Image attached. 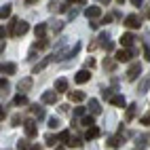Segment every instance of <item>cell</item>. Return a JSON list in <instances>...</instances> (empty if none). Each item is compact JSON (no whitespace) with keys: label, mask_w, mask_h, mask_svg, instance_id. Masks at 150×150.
I'll return each mask as SVG.
<instances>
[{"label":"cell","mask_w":150,"mask_h":150,"mask_svg":"<svg viewBox=\"0 0 150 150\" xmlns=\"http://www.w3.org/2000/svg\"><path fill=\"white\" fill-rule=\"evenodd\" d=\"M2 74H15V70H17V66L15 64H2Z\"/></svg>","instance_id":"obj_15"},{"label":"cell","mask_w":150,"mask_h":150,"mask_svg":"<svg viewBox=\"0 0 150 150\" xmlns=\"http://www.w3.org/2000/svg\"><path fill=\"white\" fill-rule=\"evenodd\" d=\"M32 2H36V0H32Z\"/></svg>","instance_id":"obj_48"},{"label":"cell","mask_w":150,"mask_h":150,"mask_svg":"<svg viewBox=\"0 0 150 150\" xmlns=\"http://www.w3.org/2000/svg\"><path fill=\"white\" fill-rule=\"evenodd\" d=\"M85 0H68V4H83Z\"/></svg>","instance_id":"obj_41"},{"label":"cell","mask_w":150,"mask_h":150,"mask_svg":"<svg viewBox=\"0 0 150 150\" xmlns=\"http://www.w3.org/2000/svg\"><path fill=\"white\" fill-rule=\"evenodd\" d=\"M125 25L131 28V30H135V28H139L142 23H139V17H137V15H127V17H125Z\"/></svg>","instance_id":"obj_4"},{"label":"cell","mask_w":150,"mask_h":150,"mask_svg":"<svg viewBox=\"0 0 150 150\" xmlns=\"http://www.w3.org/2000/svg\"><path fill=\"white\" fill-rule=\"evenodd\" d=\"M142 125H150V114H146V116H142Z\"/></svg>","instance_id":"obj_37"},{"label":"cell","mask_w":150,"mask_h":150,"mask_svg":"<svg viewBox=\"0 0 150 150\" xmlns=\"http://www.w3.org/2000/svg\"><path fill=\"white\" fill-rule=\"evenodd\" d=\"M30 30V25L25 21H17V28H15V36H23L25 32Z\"/></svg>","instance_id":"obj_10"},{"label":"cell","mask_w":150,"mask_h":150,"mask_svg":"<svg viewBox=\"0 0 150 150\" xmlns=\"http://www.w3.org/2000/svg\"><path fill=\"white\" fill-rule=\"evenodd\" d=\"M15 104H17V106H21V104H28V99H25V95H21V93H19V95L15 97Z\"/></svg>","instance_id":"obj_29"},{"label":"cell","mask_w":150,"mask_h":150,"mask_svg":"<svg viewBox=\"0 0 150 150\" xmlns=\"http://www.w3.org/2000/svg\"><path fill=\"white\" fill-rule=\"evenodd\" d=\"M51 59H55V57H45L40 64H36V66H34V70H32V72H34V74H38V72H40V70H42V68H45L49 62H51Z\"/></svg>","instance_id":"obj_14"},{"label":"cell","mask_w":150,"mask_h":150,"mask_svg":"<svg viewBox=\"0 0 150 150\" xmlns=\"http://www.w3.org/2000/svg\"><path fill=\"white\" fill-rule=\"evenodd\" d=\"M139 74H142V66H139V62H135V64L129 66V70H127V81H135Z\"/></svg>","instance_id":"obj_1"},{"label":"cell","mask_w":150,"mask_h":150,"mask_svg":"<svg viewBox=\"0 0 150 150\" xmlns=\"http://www.w3.org/2000/svg\"><path fill=\"white\" fill-rule=\"evenodd\" d=\"M42 102L45 104H55L57 102V91H45L42 93Z\"/></svg>","instance_id":"obj_7"},{"label":"cell","mask_w":150,"mask_h":150,"mask_svg":"<svg viewBox=\"0 0 150 150\" xmlns=\"http://www.w3.org/2000/svg\"><path fill=\"white\" fill-rule=\"evenodd\" d=\"M104 68H106V70H112V68H114V62H110V59H106V62H104Z\"/></svg>","instance_id":"obj_35"},{"label":"cell","mask_w":150,"mask_h":150,"mask_svg":"<svg viewBox=\"0 0 150 150\" xmlns=\"http://www.w3.org/2000/svg\"><path fill=\"white\" fill-rule=\"evenodd\" d=\"M32 112H34V116H38V118H45V110H42V108L32 106Z\"/></svg>","instance_id":"obj_24"},{"label":"cell","mask_w":150,"mask_h":150,"mask_svg":"<svg viewBox=\"0 0 150 150\" xmlns=\"http://www.w3.org/2000/svg\"><path fill=\"white\" fill-rule=\"evenodd\" d=\"M89 108H91V114H99V112H102V106H99L97 99H89Z\"/></svg>","instance_id":"obj_12"},{"label":"cell","mask_w":150,"mask_h":150,"mask_svg":"<svg viewBox=\"0 0 150 150\" xmlns=\"http://www.w3.org/2000/svg\"><path fill=\"white\" fill-rule=\"evenodd\" d=\"M102 95H104V97H108V99H112V89H104Z\"/></svg>","instance_id":"obj_34"},{"label":"cell","mask_w":150,"mask_h":150,"mask_svg":"<svg viewBox=\"0 0 150 150\" xmlns=\"http://www.w3.org/2000/svg\"><path fill=\"white\" fill-rule=\"evenodd\" d=\"M131 57H133V51H131V49H121V51L114 53V59H116V62H129Z\"/></svg>","instance_id":"obj_2"},{"label":"cell","mask_w":150,"mask_h":150,"mask_svg":"<svg viewBox=\"0 0 150 150\" xmlns=\"http://www.w3.org/2000/svg\"><path fill=\"white\" fill-rule=\"evenodd\" d=\"M30 87H32V78H23V81L19 83V91H28Z\"/></svg>","instance_id":"obj_20"},{"label":"cell","mask_w":150,"mask_h":150,"mask_svg":"<svg viewBox=\"0 0 150 150\" xmlns=\"http://www.w3.org/2000/svg\"><path fill=\"white\" fill-rule=\"evenodd\" d=\"M137 146H146V135H142V137L137 139Z\"/></svg>","instance_id":"obj_39"},{"label":"cell","mask_w":150,"mask_h":150,"mask_svg":"<svg viewBox=\"0 0 150 150\" xmlns=\"http://www.w3.org/2000/svg\"><path fill=\"white\" fill-rule=\"evenodd\" d=\"M59 139H62V142H66V144H70V139H72V137H70L68 131H62V133H59Z\"/></svg>","instance_id":"obj_28"},{"label":"cell","mask_w":150,"mask_h":150,"mask_svg":"<svg viewBox=\"0 0 150 150\" xmlns=\"http://www.w3.org/2000/svg\"><path fill=\"white\" fill-rule=\"evenodd\" d=\"M8 15H11V4H2V8H0V17L6 19Z\"/></svg>","instance_id":"obj_21"},{"label":"cell","mask_w":150,"mask_h":150,"mask_svg":"<svg viewBox=\"0 0 150 150\" xmlns=\"http://www.w3.org/2000/svg\"><path fill=\"white\" fill-rule=\"evenodd\" d=\"M23 129H25V135H28V137H34V135L38 133L34 121H25V123H23Z\"/></svg>","instance_id":"obj_5"},{"label":"cell","mask_w":150,"mask_h":150,"mask_svg":"<svg viewBox=\"0 0 150 150\" xmlns=\"http://www.w3.org/2000/svg\"><path fill=\"white\" fill-rule=\"evenodd\" d=\"M0 89L6 93V91H8V81H4V78H2V81H0Z\"/></svg>","instance_id":"obj_32"},{"label":"cell","mask_w":150,"mask_h":150,"mask_svg":"<svg viewBox=\"0 0 150 150\" xmlns=\"http://www.w3.org/2000/svg\"><path fill=\"white\" fill-rule=\"evenodd\" d=\"M148 87H150V81H148V78H144V81L137 85V93H146V91H148Z\"/></svg>","instance_id":"obj_19"},{"label":"cell","mask_w":150,"mask_h":150,"mask_svg":"<svg viewBox=\"0 0 150 150\" xmlns=\"http://www.w3.org/2000/svg\"><path fill=\"white\" fill-rule=\"evenodd\" d=\"M89 78H91V72H89V70L85 68V70H78L76 72V76H74V81L78 83V85H83V83H87Z\"/></svg>","instance_id":"obj_3"},{"label":"cell","mask_w":150,"mask_h":150,"mask_svg":"<svg viewBox=\"0 0 150 150\" xmlns=\"http://www.w3.org/2000/svg\"><path fill=\"white\" fill-rule=\"evenodd\" d=\"M83 125H85L87 129L93 127V125H95V118H93V116H83Z\"/></svg>","instance_id":"obj_23"},{"label":"cell","mask_w":150,"mask_h":150,"mask_svg":"<svg viewBox=\"0 0 150 150\" xmlns=\"http://www.w3.org/2000/svg\"><path fill=\"white\" fill-rule=\"evenodd\" d=\"M144 57L150 62V45H144Z\"/></svg>","instance_id":"obj_33"},{"label":"cell","mask_w":150,"mask_h":150,"mask_svg":"<svg viewBox=\"0 0 150 150\" xmlns=\"http://www.w3.org/2000/svg\"><path fill=\"white\" fill-rule=\"evenodd\" d=\"M30 148H32V146H30L28 142H19L17 144V150H30Z\"/></svg>","instance_id":"obj_30"},{"label":"cell","mask_w":150,"mask_h":150,"mask_svg":"<svg viewBox=\"0 0 150 150\" xmlns=\"http://www.w3.org/2000/svg\"><path fill=\"white\" fill-rule=\"evenodd\" d=\"M47 47H49V40H47V38H40V40L34 45V49H47Z\"/></svg>","instance_id":"obj_25"},{"label":"cell","mask_w":150,"mask_h":150,"mask_svg":"<svg viewBox=\"0 0 150 150\" xmlns=\"http://www.w3.org/2000/svg\"><path fill=\"white\" fill-rule=\"evenodd\" d=\"M68 97H70V102H76V104H78V102H85V97H87V95H85L83 91H70Z\"/></svg>","instance_id":"obj_8"},{"label":"cell","mask_w":150,"mask_h":150,"mask_svg":"<svg viewBox=\"0 0 150 150\" xmlns=\"http://www.w3.org/2000/svg\"><path fill=\"white\" fill-rule=\"evenodd\" d=\"M110 21H112V15H106V17L102 19V23H110Z\"/></svg>","instance_id":"obj_40"},{"label":"cell","mask_w":150,"mask_h":150,"mask_svg":"<svg viewBox=\"0 0 150 150\" xmlns=\"http://www.w3.org/2000/svg\"><path fill=\"white\" fill-rule=\"evenodd\" d=\"M62 30H64V23L62 21H55L53 23V32H62Z\"/></svg>","instance_id":"obj_31"},{"label":"cell","mask_w":150,"mask_h":150,"mask_svg":"<svg viewBox=\"0 0 150 150\" xmlns=\"http://www.w3.org/2000/svg\"><path fill=\"white\" fill-rule=\"evenodd\" d=\"M55 91H57V93L68 91V81H66V78H59V81H55Z\"/></svg>","instance_id":"obj_11"},{"label":"cell","mask_w":150,"mask_h":150,"mask_svg":"<svg viewBox=\"0 0 150 150\" xmlns=\"http://www.w3.org/2000/svg\"><path fill=\"white\" fill-rule=\"evenodd\" d=\"M55 150H66V148H55Z\"/></svg>","instance_id":"obj_46"},{"label":"cell","mask_w":150,"mask_h":150,"mask_svg":"<svg viewBox=\"0 0 150 150\" xmlns=\"http://www.w3.org/2000/svg\"><path fill=\"white\" fill-rule=\"evenodd\" d=\"M19 121H21V116H19V114H15V116L11 118V123H13V125H19Z\"/></svg>","instance_id":"obj_36"},{"label":"cell","mask_w":150,"mask_h":150,"mask_svg":"<svg viewBox=\"0 0 150 150\" xmlns=\"http://www.w3.org/2000/svg\"><path fill=\"white\" fill-rule=\"evenodd\" d=\"M121 144H123V142H121V135H114V137L108 139V146H110V148H118Z\"/></svg>","instance_id":"obj_18"},{"label":"cell","mask_w":150,"mask_h":150,"mask_svg":"<svg viewBox=\"0 0 150 150\" xmlns=\"http://www.w3.org/2000/svg\"><path fill=\"white\" fill-rule=\"evenodd\" d=\"M131 2H133L135 6H139V4H142V0H131Z\"/></svg>","instance_id":"obj_42"},{"label":"cell","mask_w":150,"mask_h":150,"mask_svg":"<svg viewBox=\"0 0 150 150\" xmlns=\"http://www.w3.org/2000/svg\"><path fill=\"white\" fill-rule=\"evenodd\" d=\"M49 127H51V129H57V127H59V118H57V116H51V118H49Z\"/></svg>","instance_id":"obj_27"},{"label":"cell","mask_w":150,"mask_h":150,"mask_svg":"<svg viewBox=\"0 0 150 150\" xmlns=\"http://www.w3.org/2000/svg\"><path fill=\"white\" fill-rule=\"evenodd\" d=\"M30 150H42V146H32Z\"/></svg>","instance_id":"obj_43"},{"label":"cell","mask_w":150,"mask_h":150,"mask_svg":"<svg viewBox=\"0 0 150 150\" xmlns=\"http://www.w3.org/2000/svg\"><path fill=\"white\" fill-rule=\"evenodd\" d=\"M45 142H47V146H55V142H57V137H53L51 133H47V135H45Z\"/></svg>","instance_id":"obj_26"},{"label":"cell","mask_w":150,"mask_h":150,"mask_svg":"<svg viewBox=\"0 0 150 150\" xmlns=\"http://www.w3.org/2000/svg\"><path fill=\"white\" fill-rule=\"evenodd\" d=\"M104 49H106V51H114V45H112V42H106Z\"/></svg>","instance_id":"obj_38"},{"label":"cell","mask_w":150,"mask_h":150,"mask_svg":"<svg viewBox=\"0 0 150 150\" xmlns=\"http://www.w3.org/2000/svg\"><path fill=\"white\" fill-rule=\"evenodd\" d=\"M45 32H47V25H45V23H38V25L34 28V34H36L38 40H40V38H45Z\"/></svg>","instance_id":"obj_13"},{"label":"cell","mask_w":150,"mask_h":150,"mask_svg":"<svg viewBox=\"0 0 150 150\" xmlns=\"http://www.w3.org/2000/svg\"><path fill=\"white\" fill-rule=\"evenodd\" d=\"M116 2H118V4H123V2H125V0H116Z\"/></svg>","instance_id":"obj_45"},{"label":"cell","mask_w":150,"mask_h":150,"mask_svg":"<svg viewBox=\"0 0 150 150\" xmlns=\"http://www.w3.org/2000/svg\"><path fill=\"white\" fill-rule=\"evenodd\" d=\"M97 135H99V129H97V127H89V129H87V133H85L87 139H95Z\"/></svg>","instance_id":"obj_16"},{"label":"cell","mask_w":150,"mask_h":150,"mask_svg":"<svg viewBox=\"0 0 150 150\" xmlns=\"http://www.w3.org/2000/svg\"><path fill=\"white\" fill-rule=\"evenodd\" d=\"M85 15L89 19H97L99 15H102V8H99V6H87L85 8Z\"/></svg>","instance_id":"obj_6"},{"label":"cell","mask_w":150,"mask_h":150,"mask_svg":"<svg viewBox=\"0 0 150 150\" xmlns=\"http://www.w3.org/2000/svg\"><path fill=\"white\" fill-rule=\"evenodd\" d=\"M133 40H135V36H133V34H129V32L121 36V45H123L125 49H129V47H131V45H133Z\"/></svg>","instance_id":"obj_9"},{"label":"cell","mask_w":150,"mask_h":150,"mask_svg":"<svg viewBox=\"0 0 150 150\" xmlns=\"http://www.w3.org/2000/svg\"><path fill=\"white\" fill-rule=\"evenodd\" d=\"M135 108H137L135 104H131V106L127 108V114H125V118H127V121H131V118L135 116Z\"/></svg>","instance_id":"obj_22"},{"label":"cell","mask_w":150,"mask_h":150,"mask_svg":"<svg viewBox=\"0 0 150 150\" xmlns=\"http://www.w3.org/2000/svg\"><path fill=\"white\" fill-rule=\"evenodd\" d=\"M114 106H118V108H125V97L123 95H112V99H110Z\"/></svg>","instance_id":"obj_17"},{"label":"cell","mask_w":150,"mask_h":150,"mask_svg":"<svg viewBox=\"0 0 150 150\" xmlns=\"http://www.w3.org/2000/svg\"><path fill=\"white\" fill-rule=\"evenodd\" d=\"M97 2H102V4H108V2H110V0H97Z\"/></svg>","instance_id":"obj_44"},{"label":"cell","mask_w":150,"mask_h":150,"mask_svg":"<svg viewBox=\"0 0 150 150\" xmlns=\"http://www.w3.org/2000/svg\"><path fill=\"white\" fill-rule=\"evenodd\" d=\"M25 2H32V0H25Z\"/></svg>","instance_id":"obj_47"}]
</instances>
